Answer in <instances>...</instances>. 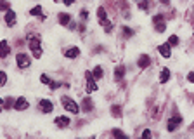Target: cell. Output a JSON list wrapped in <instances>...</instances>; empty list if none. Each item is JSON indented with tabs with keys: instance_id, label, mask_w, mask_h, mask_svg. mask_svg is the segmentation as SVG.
<instances>
[{
	"instance_id": "obj_24",
	"label": "cell",
	"mask_w": 194,
	"mask_h": 139,
	"mask_svg": "<svg viewBox=\"0 0 194 139\" xmlns=\"http://www.w3.org/2000/svg\"><path fill=\"white\" fill-rule=\"evenodd\" d=\"M5 82H7V75L4 72H0V87H4Z\"/></svg>"
},
{
	"instance_id": "obj_39",
	"label": "cell",
	"mask_w": 194,
	"mask_h": 139,
	"mask_svg": "<svg viewBox=\"0 0 194 139\" xmlns=\"http://www.w3.org/2000/svg\"><path fill=\"white\" fill-rule=\"evenodd\" d=\"M161 4H168V2H170V0H160Z\"/></svg>"
},
{
	"instance_id": "obj_18",
	"label": "cell",
	"mask_w": 194,
	"mask_h": 139,
	"mask_svg": "<svg viewBox=\"0 0 194 139\" xmlns=\"http://www.w3.org/2000/svg\"><path fill=\"white\" fill-rule=\"evenodd\" d=\"M92 75H94V78H95V80H101L102 75H104V73H102V68L95 66V68H94V72H92Z\"/></svg>"
},
{
	"instance_id": "obj_5",
	"label": "cell",
	"mask_w": 194,
	"mask_h": 139,
	"mask_svg": "<svg viewBox=\"0 0 194 139\" xmlns=\"http://www.w3.org/2000/svg\"><path fill=\"white\" fill-rule=\"evenodd\" d=\"M180 124H182V117H180V115H175V117H172L170 120H168V125H166V129H168L170 132H173V131H175V129L179 127Z\"/></svg>"
},
{
	"instance_id": "obj_8",
	"label": "cell",
	"mask_w": 194,
	"mask_h": 139,
	"mask_svg": "<svg viewBox=\"0 0 194 139\" xmlns=\"http://www.w3.org/2000/svg\"><path fill=\"white\" fill-rule=\"evenodd\" d=\"M170 47H172L170 44H161L160 47H158V52H160L163 57H170L172 56V49H170Z\"/></svg>"
},
{
	"instance_id": "obj_35",
	"label": "cell",
	"mask_w": 194,
	"mask_h": 139,
	"mask_svg": "<svg viewBox=\"0 0 194 139\" xmlns=\"http://www.w3.org/2000/svg\"><path fill=\"white\" fill-rule=\"evenodd\" d=\"M187 80H189L191 83H194V72H191V73H187Z\"/></svg>"
},
{
	"instance_id": "obj_10",
	"label": "cell",
	"mask_w": 194,
	"mask_h": 139,
	"mask_svg": "<svg viewBox=\"0 0 194 139\" xmlns=\"http://www.w3.org/2000/svg\"><path fill=\"white\" fill-rule=\"evenodd\" d=\"M5 23H7L9 26H14L16 24V12L14 11H11V9L5 11Z\"/></svg>"
},
{
	"instance_id": "obj_25",
	"label": "cell",
	"mask_w": 194,
	"mask_h": 139,
	"mask_svg": "<svg viewBox=\"0 0 194 139\" xmlns=\"http://www.w3.org/2000/svg\"><path fill=\"white\" fill-rule=\"evenodd\" d=\"M137 5L142 9V11H147V0H139Z\"/></svg>"
},
{
	"instance_id": "obj_37",
	"label": "cell",
	"mask_w": 194,
	"mask_h": 139,
	"mask_svg": "<svg viewBox=\"0 0 194 139\" xmlns=\"http://www.w3.org/2000/svg\"><path fill=\"white\" fill-rule=\"evenodd\" d=\"M142 136H144V137H149V136H151V131H144V132H142Z\"/></svg>"
},
{
	"instance_id": "obj_3",
	"label": "cell",
	"mask_w": 194,
	"mask_h": 139,
	"mask_svg": "<svg viewBox=\"0 0 194 139\" xmlns=\"http://www.w3.org/2000/svg\"><path fill=\"white\" fill-rule=\"evenodd\" d=\"M85 78H87V92H95L97 90V83H95V78L90 72H85Z\"/></svg>"
},
{
	"instance_id": "obj_29",
	"label": "cell",
	"mask_w": 194,
	"mask_h": 139,
	"mask_svg": "<svg viewBox=\"0 0 194 139\" xmlns=\"http://www.w3.org/2000/svg\"><path fill=\"white\" fill-rule=\"evenodd\" d=\"M123 35H125V37H132V35H134V31H132L128 26H125L123 28Z\"/></svg>"
},
{
	"instance_id": "obj_34",
	"label": "cell",
	"mask_w": 194,
	"mask_h": 139,
	"mask_svg": "<svg viewBox=\"0 0 194 139\" xmlns=\"http://www.w3.org/2000/svg\"><path fill=\"white\" fill-rule=\"evenodd\" d=\"M40 80H42L43 83H47V85L50 83V80H48V77H47V75H42V77H40Z\"/></svg>"
},
{
	"instance_id": "obj_6",
	"label": "cell",
	"mask_w": 194,
	"mask_h": 139,
	"mask_svg": "<svg viewBox=\"0 0 194 139\" xmlns=\"http://www.w3.org/2000/svg\"><path fill=\"white\" fill-rule=\"evenodd\" d=\"M38 110H40L42 113H50L54 110V104L50 101H47V99H42V101L38 103Z\"/></svg>"
},
{
	"instance_id": "obj_33",
	"label": "cell",
	"mask_w": 194,
	"mask_h": 139,
	"mask_svg": "<svg viewBox=\"0 0 194 139\" xmlns=\"http://www.w3.org/2000/svg\"><path fill=\"white\" fill-rule=\"evenodd\" d=\"M80 18H82V19H87V18H89V12H87L85 9H82V11H80Z\"/></svg>"
},
{
	"instance_id": "obj_40",
	"label": "cell",
	"mask_w": 194,
	"mask_h": 139,
	"mask_svg": "<svg viewBox=\"0 0 194 139\" xmlns=\"http://www.w3.org/2000/svg\"><path fill=\"white\" fill-rule=\"evenodd\" d=\"M54 2H59V0H54Z\"/></svg>"
},
{
	"instance_id": "obj_30",
	"label": "cell",
	"mask_w": 194,
	"mask_h": 139,
	"mask_svg": "<svg viewBox=\"0 0 194 139\" xmlns=\"http://www.w3.org/2000/svg\"><path fill=\"white\" fill-rule=\"evenodd\" d=\"M113 136H116V137H127V136H125L121 131H118V129H115V131H113Z\"/></svg>"
},
{
	"instance_id": "obj_11",
	"label": "cell",
	"mask_w": 194,
	"mask_h": 139,
	"mask_svg": "<svg viewBox=\"0 0 194 139\" xmlns=\"http://www.w3.org/2000/svg\"><path fill=\"white\" fill-rule=\"evenodd\" d=\"M28 106H30V104H28V101H26L24 98H18V101L14 103V108L18 110V111H23V110H26Z\"/></svg>"
},
{
	"instance_id": "obj_19",
	"label": "cell",
	"mask_w": 194,
	"mask_h": 139,
	"mask_svg": "<svg viewBox=\"0 0 194 139\" xmlns=\"http://www.w3.org/2000/svg\"><path fill=\"white\" fill-rule=\"evenodd\" d=\"M97 18L101 19V21H106V11H104V7L97 9Z\"/></svg>"
},
{
	"instance_id": "obj_23",
	"label": "cell",
	"mask_w": 194,
	"mask_h": 139,
	"mask_svg": "<svg viewBox=\"0 0 194 139\" xmlns=\"http://www.w3.org/2000/svg\"><path fill=\"white\" fill-rule=\"evenodd\" d=\"M168 44L170 45H179V37H177V35H172V37L168 38Z\"/></svg>"
},
{
	"instance_id": "obj_28",
	"label": "cell",
	"mask_w": 194,
	"mask_h": 139,
	"mask_svg": "<svg viewBox=\"0 0 194 139\" xmlns=\"http://www.w3.org/2000/svg\"><path fill=\"white\" fill-rule=\"evenodd\" d=\"M7 9H9L7 0H0V11H7Z\"/></svg>"
},
{
	"instance_id": "obj_20",
	"label": "cell",
	"mask_w": 194,
	"mask_h": 139,
	"mask_svg": "<svg viewBox=\"0 0 194 139\" xmlns=\"http://www.w3.org/2000/svg\"><path fill=\"white\" fill-rule=\"evenodd\" d=\"M111 113H113V117H121V108H120V106H113L111 108Z\"/></svg>"
},
{
	"instance_id": "obj_22",
	"label": "cell",
	"mask_w": 194,
	"mask_h": 139,
	"mask_svg": "<svg viewBox=\"0 0 194 139\" xmlns=\"http://www.w3.org/2000/svg\"><path fill=\"white\" fill-rule=\"evenodd\" d=\"M165 28H166V24H165L163 21H161V23H156V31H158V33H163Z\"/></svg>"
},
{
	"instance_id": "obj_16",
	"label": "cell",
	"mask_w": 194,
	"mask_h": 139,
	"mask_svg": "<svg viewBox=\"0 0 194 139\" xmlns=\"http://www.w3.org/2000/svg\"><path fill=\"white\" fill-rule=\"evenodd\" d=\"M94 104L92 101H90V98H83V103H82V110L83 111H92Z\"/></svg>"
},
{
	"instance_id": "obj_14",
	"label": "cell",
	"mask_w": 194,
	"mask_h": 139,
	"mask_svg": "<svg viewBox=\"0 0 194 139\" xmlns=\"http://www.w3.org/2000/svg\"><path fill=\"white\" fill-rule=\"evenodd\" d=\"M168 80H170V70H168V68H163V70H161V73H160V82L161 83H166Z\"/></svg>"
},
{
	"instance_id": "obj_17",
	"label": "cell",
	"mask_w": 194,
	"mask_h": 139,
	"mask_svg": "<svg viewBox=\"0 0 194 139\" xmlns=\"http://www.w3.org/2000/svg\"><path fill=\"white\" fill-rule=\"evenodd\" d=\"M125 77V66H118L115 70V78L116 80H121Z\"/></svg>"
},
{
	"instance_id": "obj_27",
	"label": "cell",
	"mask_w": 194,
	"mask_h": 139,
	"mask_svg": "<svg viewBox=\"0 0 194 139\" xmlns=\"http://www.w3.org/2000/svg\"><path fill=\"white\" fill-rule=\"evenodd\" d=\"M12 106H14V99H12V98H7V99H5V110L12 108Z\"/></svg>"
},
{
	"instance_id": "obj_2",
	"label": "cell",
	"mask_w": 194,
	"mask_h": 139,
	"mask_svg": "<svg viewBox=\"0 0 194 139\" xmlns=\"http://www.w3.org/2000/svg\"><path fill=\"white\" fill-rule=\"evenodd\" d=\"M30 49H31V52H33L35 57H42V42H40V38H37V37L30 38Z\"/></svg>"
},
{
	"instance_id": "obj_7",
	"label": "cell",
	"mask_w": 194,
	"mask_h": 139,
	"mask_svg": "<svg viewBox=\"0 0 194 139\" xmlns=\"http://www.w3.org/2000/svg\"><path fill=\"white\" fill-rule=\"evenodd\" d=\"M9 52H11V47H9L7 40H0V57L5 59L9 56Z\"/></svg>"
},
{
	"instance_id": "obj_13",
	"label": "cell",
	"mask_w": 194,
	"mask_h": 139,
	"mask_svg": "<svg viewBox=\"0 0 194 139\" xmlns=\"http://www.w3.org/2000/svg\"><path fill=\"white\" fill-rule=\"evenodd\" d=\"M56 125H57L59 129L68 127V125H69V118H68V117H57V118H56Z\"/></svg>"
},
{
	"instance_id": "obj_31",
	"label": "cell",
	"mask_w": 194,
	"mask_h": 139,
	"mask_svg": "<svg viewBox=\"0 0 194 139\" xmlns=\"http://www.w3.org/2000/svg\"><path fill=\"white\" fill-rule=\"evenodd\" d=\"M161 21H163V16H161V14H158V16H154V18H153L154 24H156V23H161Z\"/></svg>"
},
{
	"instance_id": "obj_32",
	"label": "cell",
	"mask_w": 194,
	"mask_h": 139,
	"mask_svg": "<svg viewBox=\"0 0 194 139\" xmlns=\"http://www.w3.org/2000/svg\"><path fill=\"white\" fill-rule=\"evenodd\" d=\"M48 87H50V89H59L61 83L59 82H50V83H48Z\"/></svg>"
},
{
	"instance_id": "obj_9",
	"label": "cell",
	"mask_w": 194,
	"mask_h": 139,
	"mask_svg": "<svg viewBox=\"0 0 194 139\" xmlns=\"http://www.w3.org/2000/svg\"><path fill=\"white\" fill-rule=\"evenodd\" d=\"M137 64H139V68H142V70H144V68H147L151 64V57L147 56V54H140V56H139Z\"/></svg>"
},
{
	"instance_id": "obj_36",
	"label": "cell",
	"mask_w": 194,
	"mask_h": 139,
	"mask_svg": "<svg viewBox=\"0 0 194 139\" xmlns=\"http://www.w3.org/2000/svg\"><path fill=\"white\" fill-rule=\"evenodd\" d=\"M4 108H5V101H4V99H0V111H2Z\"/></svg>"
},
{
	"instance_id": "obj_21",
	"label": "cell",
	"mask_w": 194,
	"mask_h": 139,
	"mask_svg": "<svg viewBox=\"0 0 194 139\" xmlns=\"http://www.w3.org/2000/svg\"><path fill=\"white\" fill-rule=\"evenodd\" d=\"M42 12H43V11H42V7H40V5H37V7H33L30 11V14L31 16H42Z\"/></svg>"
},
{
	"instance_id": "obj_12",
	"label": "cell",
	"mask_w": 194,
	"mask_h": 139,
	"mask_svg": "<svg viewBox=\"0 0 194 139\" xmlns=\"http://www.w3.org/2000/svg\"><path fill=\"white\" fill-rule=\"evenodd\" d=\"M64 56L69 57V59H75V57L80 56V49L78 47H71V49H68L66 52H64Z\"/></svg>"
},
{
	"instance_id": "obj_15",
	"label": "cell",
	"mask_w": 194,
	"mask_h": 139,
	"mask_svg": "<svg viewBox=\"0 0 194 139\" xmlns=\"http://www.w3.org/2000/svg\"><path fill=\"white\" fill-rule=\"evenodd\" d=\"M59 23L63 24V26L69 24V23H71V16H69V14H66V12H61V14H59Z\"/></svg>"
},
{
	"instance_id": "obj_38",
	"label": "cell",
	"mask_w": 194,
	"mask_h": 139,
	"mask_svg": "<svg viewBox=\"0 0 194 139\" xmlns=\"http://www.w3.org/2000/svg\"><path fill=\"white\" fill-rule=\"evenodd\" d=\"M63 2H64V5H71L75 0H63Z\"/></svg>"
},
{
	"instance_id": "obj_1",
	"label": "cell",
	"mask_w": 194,
	"mask_h": 139,
	"mask_svg": "<svg viewBox=\"0 0 194 139\" xmlns=\"http://www.w3.org/2000/svg\"><path fill=\"white\" fill-rule=\"evenodd\" d=\"M61 101H63V106H64V110L66 111H69V113H73V115H76V113H80V108H78V104H76L73 99H69L68 96H63L61 98Z\"/></svg>"
},
{
	"instance_id": "obj_4",
	"label": "cell",
	"mask_w": 194,
	"mask_h": 139,
	"mask_svg": "<svg viewBox=\"0 0 194 139\" xmlns=\"http://www.w3.org/2000/svg\"><path fill=\"white\" fill-rule=\"evenodd\" d=\"M16 61H18V66L19 68H28V66H30V63H31L30 56H28V54H24V52L18 54V56H16Z\"/></svg>"
},
{
	"instance_id": "obj_26",
	"label": "cell",
	"mask_w": 194,
	"mask_h": 139,
	"mask_svg": "<svg viewBox=\"0 0 194 139\" xmlns=\"http://www.w3.org/2000/svg\"><path fill=\"white\" fill-rule=\"evenodd\" d=\"M102 24H104V31H106V33H109V31L113 30V24H111V23H108V21H102Z\"/></svg>"
}]
</instances>
